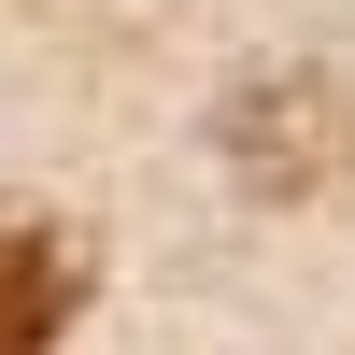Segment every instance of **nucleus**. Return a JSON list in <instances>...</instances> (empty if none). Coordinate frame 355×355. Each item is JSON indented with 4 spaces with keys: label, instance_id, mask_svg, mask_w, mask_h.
<instances>
[{
    "label": "nucleus",
    "instance_id": "f257e3e1",
    "mask_svg": "<svg viewBox=\"0 0 355 355\" xmlns=\"http://www.w3.org/2000/svg\"><path fill=\"white\" fill-rule=\"evenodd\" d=\"M71 299H85V242L28 199H0V355H43L71 327Z\"/></svg>",
    "mask_w": 355,
    "mask_h": 355
}]
</instances>
